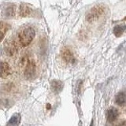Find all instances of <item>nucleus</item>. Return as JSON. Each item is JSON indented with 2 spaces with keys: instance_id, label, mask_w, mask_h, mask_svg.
Listing matches in <instances>:
<instances>
[{
  "instance_id": "nucleus-1",
  "label": "nucleus",
  "mask_w": 126,
  "mask_h": 126,
  "mask_svg": "<svg viewBox=\"0 0 126 126\" xmlns=\"http://www.w3.org/2000/svg\"><path fill=\"white\" fill-rule=\"evenodd\" d=\"M35 35V32L34 29L28 27L22 29L18 34V40L22 47H27L33 40Z\"/></svg>"
},
{
  "instance_id": "nucleus-2",
  "label": "nucleus",
  "mask_w": 126,
  "mask_h": 126,
  "mask_svg": "<svg viewBox=\"0 0 126 126\" xmlns=\"http://www.w3.org/2000/svg\"><path fill=\"white\" fill-rule=\"evenodd\" d=\"M105 12V6L102 5H97L92 7L86 15V21L88 22H93L99 18Z\"/></svg>"
},
{
  "instance_id": "nucleus-3",
  "label": "nucleus",
  "mask_w": 126,
  "mask_h": 126,
  "mask_svg": "<svg viewBox=\"0 0 126 126\" xmlns=\"http://www.w3.org/2000/svg\"><path fill=\"white\" fill-rule=\"evenodd\" d=\"M35 73H36V66L35 62L31 59H28L25 65V70H24L25 77L27 80H32L35 77Z\"/></svg>"
},
{
  "instance_id": "nucleus-4",
  "label": "nucleus",
  "mask_w": 126,
  "mask_h": 126,
  "mask_svg": "<svg viewBox=\"0 0 126 126\" xmlns=\"http://www.w3.org/2000/svg\"><path fill=\"white\" fill-rule=\"evenodd\" d=\"M62 59L64 60L65 62L67 63H73L75 59H74V56H73V54L72 52L69 48L68 47H64L62 50Z\"/></svg>"
},
{
  "instance_id": "nucleus-5",
  "label": "nucleus",
  "mask_w": 126,
  "mask_h": 126,
  "mask_svg": "<svg viewBox=\"0 0 126 126\" xmlns=\"http://www.w3.org/2000/svg\"><path fill=\"white\" fill-rule=\"evenodd\" d=\"M4 49H5V52L7 54V55L9 56H12V55L15 54V53L17 52V47L16 45V43L14 41H7L5 43V47H4Z\"/></svg>"
},
{
  "instance_id": "nucleus-6",
  "label": "nucleus",
  "mask_w": 126,
  "mask_h": 126,
  "mask_svg": "<svg viewBox=\"0 0 126 126\" xmlns=\"http://www.w3.org/2000/svg\"><path fill=\"white\" fill-rule=\"evenodd\" d=\"M10 74V67L7 62L0 61V77L6 78Z\"/></svg>"
},
{
  "instance_id": "nucleus-7",
  "label": "nucleus",
  "mask_w": 126,
  "mask_h": 126,
  "mask_svg": "<svg viewBox=\"0 0 126 126\" xmlns=\"http://www.w3.org/2000/svg\"><path fill=\"white\" fill-rule=\"evenodd\" d=\"M118 110L116 109V108H110L108 112H107V114H106V117H107V120L108 121L110 122H113L115 121L117 117H118Z\"/></svg>"
},
{
  "instance_id": "nucleus-8",
  "label": "nucleus",
  "mask_w": 126,
  "mask_h": 126,
  "mask_svg": "<svg viewBox=\"0 0 126 126\" xmlns=\"http://www.w3.org/2000/svg\"><path fill=\"white\" fill-rule=\"evenodd\" d=\"M16 14V6L14 5H11L6 7L3 11V16L5 17L10 18V17H13Z\"/></svg>"
},
{
  "instance_id": "nucleus-9",
  "label": "nucleus",
  "mask_w": 126,
  "mask_h": 126,
  "mask_svg": "<svg viewBox=\"0 0 126 126\" xmlns=\"http://www.w3.org/2000/svg\"><path fill=\"white\" fill-rule=\"evenodd\" d=\"M31 13V9L29 6L25 5V4H21L19 8V14L22 17H25L29 16Z\"/></svg>"
},
{
  "instance_id": "nucleus-10",
  "label": "nucleus",
  "mask_w": 126,
  "mask_h": 126,
  "mask_svg": "<svg viewBox=\"0 0 126 126\" xmlns=\"http://www.w3.org/2000/svg\"><path fill=\"white\" fill-rule=\"evenodd\" d=\"M115 102L117 105L123 106L126 103V93L125 92H120L117 94Z\"/></svg>"
},
{
  "instance_id": "nucleus-11",
  "label": "nucleus",
  "mask_w": 126,
  "mask_h": 126,
  "mask_svg": "<svg viewBox=\"0 0 126 126\" xmlns=\"http://www.w3.org/2000/svg\"><path fill=\"white\" fill-rule=\"evenodd\" d=\"M126 32V25H116L113 28V34L115 36L120 37L121 35Z\"/></svg>"
},
{
  "instance_id": "nucleus-12",
  "label": "nucleus",
  "mask_w": 126,
  "mask_h": 126,
  "mask_svg": "<svg viewBox=\"0 0 126 126\" xmlns=\"http://www.w3.org/2000/svg\"><path fill=\"white\" fill-rule=\"evenodd\" d=\"M8 28H9V25L6 23L0 22V42L3 39L4 35L6 34V31L8 30Z\"/></svg>"
},
{
  "instance_id": "nucleus-13",
  "label": "nucleus",
  "mask_w": 126,
  "mask_h": 126,
  "mask_svg": "<svg viewBox=\"0 0 126 126\" xmlns=\"http://www.w3.org/2000/svg\"><path fill=\"white\" fill-rule=\"evenodd\" d=\"M52 88H54V90L55 92H59V91L62 90V84L60 81H53L52 83Z\"/></svg>"
},
{
  "instance_id": "nucleus-14",
  "label": "nucleus",
  "mask_w": 126,
  "mask_h": 126,
  "mask_svg": "<svg viewBox=\"0 0 126 126\" xmlns=\"http://www.w3.org/2000/svg\"><path fill=\"white\" fill-rule=\"evenodd\" d=\"M18 121H19V116L18 115H14V116L12 117V118L10 119L9 123L11 125H17Z\"/></svg>"
},
{
  "instance_id": "nucleus-15",
  "label": "nucleus",
  "mask_w": 126,
  "mask_h": 126,
  "mask_svg": "<svg viewBox=\"0 0 126 126\" xmlns=\"http://www.w3.org/2000/svg\"><path fill=\"white\" fill-rule=\"evenodd\" d=\"M118 126H126V122H124V123H122V124L119 125Z\"/></svg>"
}]
</instances>
